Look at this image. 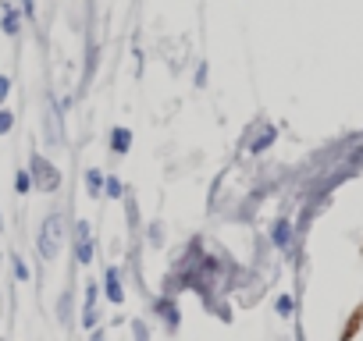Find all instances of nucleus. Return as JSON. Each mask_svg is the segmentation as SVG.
Listing matches in <instances>:
<instances>
[{"instance_id":"nucleus-1","label":"nucleus","mask_w":363,"mask_h":341,"mask_svg":"<svg viewBox=\"0 0 363 341\" xmlns=\"http://www.w3.org/2000/svg\"><path fill=\"white\" fill-rule=\"evenodd\" d=\"M60 245H65V217L50 213L43 221V228H40V253H43V260H57Z\"/></svg>"},{"instance_id":"nucleus-2","label":"nucleus","mask_w":363,"mask_h":341,"mask_svg":"<svg viewBox=\"0 0 363 341\" xmlns=\"http://www.w3.org/2000/svg\"><path fill=\"white\" fill-rule=\"evenodd\" d=\"M29 174H33V189H43V192L60 189V171L43 157V153H33V157H29Z\"/></svg>"},{"instance_id":"nucleus-3","label":"nucleus","mask_w":363,"mask_h":341,"mask_svg":"<svg viewBox=\"0 0 363 341\" xmlns=\"http://www.w3.org/2000/svg\"><path fill=\"white\" fill-rule=\"evenodd\" d=\"M275 139H278V128L271 125V121H257L253 132L246 135V149L250 153H267L271 146H275Z\"/></svg>"},{"instance_id":"nucleus-4","label":"nucleus","mask_w":363,"mask_h":341,"mask_svg":"<svg viewBox=\"0 0 363 341\" xmlns=\"http://www.w3.org/2000/svg\"><path fill=\"white\" fill-rule=\"evenodd\" d=\"M75 260L82 267L93 263V224H89V221H79L75 224Z\"/></svg>"},{"instance_id":"nucleus-5","label":"nucleus","mask_w":363,"mask_h":341,"mask_svg":"<svg viewBox=\"0 0 363 341\" xmlns=\"http://www.w3.org/2000/svg\"><path fill=\"white\" fill-rule=\"evenodd\" d=\"M0 28H4L8 40H15L22 33V11L11 4V0H0Z\"/></svg>"},{"instance_id":"nucleus-6","label":"nucleus","mask_w":363,"mask_h":341,"mask_svg":"<svg viewBox=\"0 0 363 341\" xmlns=\"http://www.w3.org/2000/svg\"><path fill=\"white\" fill-rule=\"evenodd\" d=\"M154 309H157V317L168 324V331H178L182 317H178V302H175V295H161V299L154 302Z\"/></svg>"},{"instance_id":"nucleus-7","label":"nucleus","mask_w":363,"mask_h":341,"mask_svg":"<svg viewBox=\"0 0 363 341\" xmlns=\"http://www.w3.org/2000/svg\"><path fill=\"white\" fill-rule=\"evenodd\" d=\"M104 295H107L114 306L125 302V288H121V270H118V267H107V270H104Z\"/></svg>"},{"instance_id":"nucleus-8","label":"nucleus","mask_w":363,"mask_h":341,"mask_svg":"<svg viewBox=\"0 0 363 341\" xmlns=\"http://www.w3.org/2000/svg\"><path fill=\"white\" fill-rule=\"evenodd\" d=\"M107 139H111V153H118V157H125L132 149V128H125V125H114Z\"/></svg>"},{"instance_id":"nucleus-9","label":"nucleus","mask_w":363,"mask_h":341,"mask_svg":"<svg viewBox=\"0 0 363 341\" xmlns=\"http://www.w3.org/2000/svg\"><path fill=\"white\" fill-rule=\"evenodd\" d=\"M292 224L285 221V217H282V221H275V228H271V242H275V249H282V253H289L292 249Z\"/></svg>"},{"instance_id":"nucleus-10","label":"nucleus","mask_w":363,"mask_h":341,"mask_svg":"<svg viewBox=\"0 0 363 341\" xmlns=\"http://www.w3.org/2000/svg\"><path fill=\"white\" fill-rule=\"evenodd\" d=\"M86 185H89V192H93V196H104V171L100 167H89L86 171Z\"/></svg>"},{"instance_id":"nucleus-11","label":"nucleus","mask_w":363,"mask_h":341,"mask_svg":"<svg viewBox=\"0 0 363 341\" xmlns=\"http://www.w3.org/2000/svg\"><path fill=\"white\" fill-rule=\"evenodd\" d=\"M104 196L107 199H121V196H125V185H121L114 174H104Z\"/></svg>"},{"instance_id":"nucleus-12","label":"nucleus","mask_w":363,"mask_h":341,"mask_svg":"<svg viewBox=\"0 0 363 341\" xmlns=\"http://www.w3.org/2000/svg\"><path fill=\"white\" fill-rule=\"evenodd\" d=\"M29 189H33V174H29V171H15V192L25 196Z\"/></svg>"},{"instance_id":"nucleus-13","label":"nucleus","mask_w":363,"mask_h":341,"mask_svg":"<svg viewBox=\"0 0 363 341\" xmlns=\"http://www.w3.org/2000/svg\"><path fill=\"white\" fill-rule=\"evenodd\" d=\"M275 309H278V317H292V309H296L292 295H278V299H275Z\"/></svg>"},{"instance_id":"nucleus-14","label":"nucleus","mask_w":363,"mask_h":341,"mask_svg":"<svg viewBox=\"0 0 363 341\" xmlns=\"http://www.w3.org/2000/svg\"><path fill=\"white\" fill-rule=\"evenodd\" d=\"M68 306H72V292H60V299H57V320L60 324L68 320Z\"/></svg>"},{"instance_id":"nucleus-15","label":"nucleus","mask_w":363,"mask_h":341,"mask_svg":"<svg viewBox=\"0 0 363 341\" xmlns=\"http://www.w3.org/2000/svg\"><path fill=\"white\" fill-rule=\"evenodd\" d=\"M15 128V110H8V107H0V135H8Z\"/></svg>"},{"instance_id":"nucleus-16","label":"nucleus","mask_w":363,"mask_h":341,"mask_svg":"<svg viewBox=\"0 0 363 341\" xmlns=\"http://www.w3.org/2000/svg\"><path fill=\"white\" fill-rule=\"evenodd\" d=\"M97 320H100L97 306H93V309H82V327H89V331H93V327H97Z\"/></svg>"},{"instance_id":"nucleus-17","label":"nucleus","mask_w":363,"mask_h":341,"mask_svg":"<svg viewBox=\"0 0 363 341\" xmlns=\"http://www.w3.org/2000/svg\"><path fill=\"white\" fill-rule=\"evenodd\" d=\"M18 11H22V18H29V22L36 18V4H33V0H18Z\"/></svg>"},{"instance_id":"nucleus-18","label":"nucleus","mask_w":363,"mask_h":341,"mask_svg":"<svg viewBox=\"0 0 363 341\" xmlns=\"http://www.w3.org/2000/svg\"><path fill=\"white\" fill-rule=\"evenodd\" d=\"M132 334H136V341H150V327L143 320H132Z\"/></svg>"},{"instance_id":"nucleus-19","label":"nucleus","mask_w":363,"mask_h":341,"mask_svg":"<svg viewBox=\"0 0 363 341\" xmlns=\"http://www.w3.org/2000/svg\"><path fill=\"white\" fill-rule=\"evenodd\" d=\"M8 97H11V75H0V107H4Z\"/></svg>"},{"instance_id":"nucleus-20","label":"nucleus","mask_w":363,"mask_h":341,"mask_svg":"<svg viewBox=\"0 0 363 341\" xmlns=\"http://www.w3.org/2000/svg\"><path fill=\"white\" fill-rule=\"evenodd\" d=\"M15 277H18V281H29V267L22 260H15Z\"/></svg>"},{"instance_id":"nucleus-21","label":"nucleus","mask_w":363,"mask_h":341,"mask_svg":"<svg viewBox=\"0 0 363 341\" xmlns=\"http://www.w3.org/2000/svg\"><path fill=\"white\" fill-rule=\"evenodd\" d=\"M196 85H200V89L207 85V65H200V68H196Z\"/></svg>"},{"instance_id":"nucleus-22","label":"nucleus","mask_w":363,"mask_h":341,"mask_svg":"<svg viewBox=\"0 0 363 341\" xmlns=\"http://www.w3.org/2000/svg\"><path fill=\"white\" fill-rule=\"evenodd\" d=\"M161 238H164V235H161V224H154V228H150V242L161 245Z\"/></svg>"},{"instance_id":"nucleus-23","label":"nucleus","mask_w":363,"mask_h":341,"mask_svg":"<svg viewBox=\"0 0 363 341\" xmlns=\"http://www.w3.org/2000/svg\"><path fill=\"white\" fill-rule=\"evenodd\" d=\"M93 341H107V338H104V334H100V331H97V334H93Z\"/></svg>"},{"instance_id":"nucleus-24","label":"nucleus","mask_w":363,"mask_h":341,"mask_svg":"<svg viewBox=\"0 0 363 341\" xmlns=\"http://www.w3.org/2000/svg\"><path fill=\"white\" fill-rule=\"evenodd\" d=\"M0 228H4V217H0Z\"/></svg>"}]
</instances>
